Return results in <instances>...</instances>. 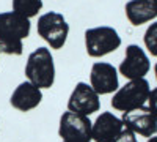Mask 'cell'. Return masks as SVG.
Listing matches in <instances>:
<instances>
[{
  "label": "cell",
  "instance_id": "1",
  "mask_svg": "<svg viewBox=\"0 0 157 142\" xmlns=\"http://www.w3.org/2000/svg\"><path fill=\"white\" fill-rule=\"evenodd\" d=\"M25 76L38 88H50L55 82V63L50 49L38 47L29 55L25 63Z\"/></svg>",
  "mask_w": 157,
  "mask_h": 142
},
{
  "label": "cell",
  "instance_id": "2",
  "mask_svg": "<svg viewBox=\"0 0 157 142\" xmlns=\"http://www.w3.org/2000/svg\"><path fill=\"white\" fill-rule=\"evenodd\" d=\"M149 93H151V87L145 77L143 79L129 81L127 84L120 87L113 93L112 108L123 112V114L141 109L148 103Z\"/></svg>",
  "mask_w": 157,
  "mask_h": 142
},
{
  "label": "cell",
  "instance_id": "3",
  "mask_svg": "<svg viewBox=\"0 0 157 142\" xmlns=\"http://www.w3.org/2000/svg\"><path fill=\"white\" fill-rule=\"evenodd\" d=\"M36 30L38 35L52 49H61L68 40L69 24L66 22L63 14H60L57 11H49L39 16Z\"/></svg>",
  "mask_w": 157,
  "mask_h": 142
},
{
  "label": "cell",
  "instance_id": "4",
  "mask_svg": "<svg viewBox=\"0 0 157 142\" xmlns=\"http://www.w3.org/2000/svg\"><path fill=\"white\" fill-rule=\"evenodd\" d=\"M121 46V36L113 27L101 25L85 32V49L90 57H104Z\"/></svg>",
  "mask_w": 157,
  "mask_h": 142
},
{
  "label": "cell",
  "instance_id": "5",
  "mask_svg": "<svg viewBox=\"0 0 157 142\" xmlns=\"http://www.w3.org/2000/svg\"><path fill=\"white\" fill-rule=\"evenodd\" d=\"M91 126H93V122L90 120V117L66 111L60 117L58 134L61 140H69V139L93 140L91 139Z\"/></svg>",
  "mask_w": 157,
  "mask_h": 142
},
{
  "label": "cell",
  "instance_id": "6",
  "mask_svg": "<svg viewBox=\"0 0 157 142\" xmlns=\"http://www.w3.org/2000/svg\"><path fill=\"white\" fill-rule=\"evenodd\" d=\"M99 109H101V99L99 95L93 90V87L86 82H78L69 95L68 111L90 117L91 114L98 112Z\"/></svg>",
  "mask_w": 157,
  "mask_h": 142
},
{
  "label": "cell",
  "instance_id": "7",
  "mask_svg": "<svg viewBox=\"0 0 157 142\" xmlns=\"http://www.w3.org/2000/svg\"><path fill=\"white\" fill-rule=\"evenodd\" d=\"M149 68H151V63L145 51L138 44H129L126 47V55L118 71L126 79L134 81V79H143L148 74Z\"/></svg>",
  "mask_w": 157,
  "mask_h": 142
},
{
  "label": "cell",
  "instance_id": "8",
  "mask_svg": "<svg viewBox=\"0 0 157 142\" xmlns=\"http://www.w3.org/2000/svg\"><path fill=\"white\" fill-rule=\"evenodd\" d=\"M90 85L93 90L101 95H110L115 93L120 88V81H118V70L107 62H96L91 67L90 73Z\"/></svg>",
  "mask_w": 157,
  "mask_h": 142
},
{
  "label": "cell",
  "instance_id": "9",
  "mask_svg": "<svg viewBox=\"0 0 157 142\" xmlns=\"http://www.w3.org/2000/svg\"><path fill=\"white\" fill-rule=\"evenodd\" d=\"M124 130V123L112 112H101L91 126L93 142H113Z\"/></svg>",
  "mask_w": 157,
  "mask_h": 142
},
{
  "label": "cell",
  "instance_id": "10",
  "mask_svg": "<svg viewBox=\"0 0 157 142\" xmlns=\"http://www.w3.org/2000/svg\"><path fill=\"white\" fill-rule=\"evenodd\" d=\"M123 123L127 130L134 134H140L143 137H152L157 133V119L149 112L148 108H141L132 112L123 114Z\"/></svg>",
  "mask_w": 157,
  "mask_h": 142
},
{
  "label": "cell",
  "instance_id": "11",
  "mask_svg": "<svg viewBox=\"0 0 157 142\" xmlns=\"http://www.w3.org/2000/svg\"><path fill=\"white\" fill-rule=\"evenodd\" d=\"M32 30L30 19L24 18L14 11L0 13V36L10 38V40L22 41L27 38Z\"/></svg>",
  "mask_w": 157,
  "mask_h": 142
},
{
  "label": "cell",
  "instance_id": "12",
  "mask_svg": "<svg viewBox=\"0 0 157 142\" xmlns=\"http://www.w3.org/2000/svg\"><path fill=\"white\" fill-rule=\"evenodd\" d=\"M41 101H43L41 88H38L32 82L25 81V82L19 84L14 88V92L11 93L10 104L21 112H29V111L38 108Z\"/></svg>",
  "mask_w": 157,
  "mask_h": 142
},
{
  "label": "cell",
  "instance_id": "13",
  "mask_svg": "<svg viewBox=\"0 0 157 142\" xmlns=\"http://www.w3.org/2000/svg\"><path fill=\"white\" fill-rule=\"evenodd\" d=\"M126 16L132 25H141L157 18V0H130L126 3Z\"/></svg>",
  "mask_w": 157,
  "mask_h": 142
},
{
  "label": "cell",
  "instance_id": "14",
  "mask_svg": "<svg viewBox=\"0 0 157 142\" xmlns=\"http://www.w3.org/2000/svg\"><path fill=\"white\" fill-rule=\"evenodd\" d=\"M43 8V0H13V11L24 18H35Z\"/></svg>",
  "mask_w": 157,
  "mask_h": 142
},
{
  "label": "cell",
  "instance_id": "15",
  "mask_svg": "<svg viewBox=\"0 0 157 142\" xmlns=\"http://www.w3.org/2000/svg\"><path fill=\"white\" fill-rule=\"evenodd\" d=\"M24 52V44L17 40H10V38L0 36V54L6 55H22Z\"/></svg>",
  "mask_w": 157,
  "mask_h": 142
},
{
  "label": "cell",
  "instance_id": "16",
  "mask_svg": "<svg viewBox=\"0 0 157 142\" xmlns=\"http://www.w3.org/2000/svg\"><path fill=\"white\" fill-rule=\"evenodd\" d=\"M143 41L148 49V52L154 57H157V22H152L145 32L143 36Z\"/></svg>",
  "mask_w": 157,
  "mask_h": 142
},
{
  "label": "cell",
  "instance_id": "17",
  "mask_svg": "<svg viewBox=\"0 0 157 142\" xmlns=\"http://www.w3.org/2000/svg\"><path fill=\"white\" fill-rule=\"evenodd\" d=\"M148 109L157 119V88H152L149 96H148Z\"/></svg>",
  "mask_w": 157,
  "mask_h": 142
},
{
  "label": "cell",
  "instance_id": "18",
  "mask_svg": "<svg viewBox=\"0 0 157 142\" xmlns=\"http://www.w3.org/2000/svg\"><path fill=\"white\" fill-rule=\"evenodd\" d=\"M113 142H138L137 140V137H135V134L130 131V130H127V128L124 126V130L121 131V134L118 136Z\"/></svg>",
  "mask_w": 157,
  "mask_h": 142
},
{
  "label": "cell",
  "instance_id": "19",
  "mask_svg": "<svg viewBox=\"0 0 157 142\" xmlns=\"http://www.w3.org/2000/svg\"><path fill=\"white\" fill-rule=\"evenodd\" d=\"M61 142H93V140H82V139H69V140H61Z\"/></svg>",
  "mask_w": 157,
  "mask_h": 142
},
{
  "label": "cell",
  "instance_id": "20",
  "mask_svg": "<svg viewBox=\"0 0 157 142\" xmlns=\"http://www.w3.org/2000/svg\"><path fill=\"white\" fill-rule=\"evenodd\" d=\"M146 142H157V136H152V137H149Z\"/></svg>",
  "mask_w": 157,
  "mask_h": 142
},
{
  "label": "cell",
  "instance_id": "21",
  "mask_svg": "<svg viewBox=\"0 0 157 142\" xmlns=\"http://www.w3.org/2000/svg\"><path fill=\"white\" fill-rule=\"evenodd\" d=\"M154 73H155V79H157V62H155V65H154Z\"/></svg>",
  "mask_w": 157,
  "mask_h": 142
}]
</instances>
